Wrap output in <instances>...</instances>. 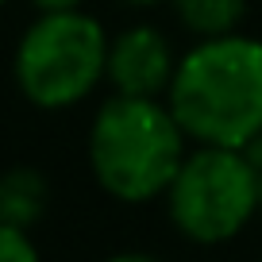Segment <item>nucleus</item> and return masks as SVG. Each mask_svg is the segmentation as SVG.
Segmentation results:
<instances>
[{"instance_id": "obj_1", "label": "nucleus", "mask_w": 262, "mask_h": 262, "mask_svg": "<svg viewBox=\"0 0 262 262\" xmlns=\"http://www.w3.org/2000/svg\"><path fill=\"white\" fill-rule=\"evenodd\" d=\"M166 104L189 143L243 150L262 135V39L231 31L181 50Z\"/></svg>"}, {"instance_id": "obj_2", "label": "nucleus", "mask_w": 262, "mask_h": 262, "mask_svg": "<svg viewBox=\"0 0 262 262\" xmlns=\"http://www.w3.org/2000/svg\"><path fill=\"white\" fill-rule=\"evenodd\" d=\"M189 147L193 143L166 97L108 93L85 131V162L93 181L120 205L162 201Z\"/></svg>"}, {"instance_id": "obj_3", "label": "nucleus", "mask_w": 262, "mask_h": 262, "mask_svg": "<svg viewBox=\"0 0 262 262\" xmlns=\"http://www.w3.org/2000/svg\"><path fill=\"white\" fill-rule=\"evenodd\" d=\"M108 27L93 12H35L12 50V81L39 112H70L108 85Z\"/></svg>"}, {"instance_id": "obj_4", "label": "nucleus", "mask_w": 262, "mask_h": 262, "mask_svg": "<svg viewBox=\"0 0 262 262\" xmlns=\"http://www.w3.org/2000/svg\"><path fill=\"white\" fill-rule=\"evenodd\" d=\"M166 216L193 247H224L239 239L262 212L254 170L235 147L193 143L166 189Z\"/></svg>"}, {"instance_id": "obj_5", "label": "nucleus", "mask_w": 262, "mask_h": 262, "mask_svg": "<svg viewBox=\"0 0 262 262\" xmlns=\"http://www.w3.org/2000/svg\"><path fill=\"white\" fill-rule=\"evenodd\" d=\"M181 50L170 31L150 19L127 24L108 42V89L127 97H166L178 74Z\"/></svg>"}, {"instance_id": "obj_6", "label": "nucleus", "mask_w": 262, "mask_h": 262, "mask_svg": "<svg viewBox=\"0 0 262 262\" xmlns=\"http://www.w3.org/2000/svg\"><path fill=\"white\" fill-rule=\"evenodd\" d=\"M50 181L39 166H8L0 170V224L31 231L47 216Z\"/></svg>"}, {"instance_id": "obj_7", "label": "nucleus", "mask_w": 262, "mask_h": 262, "mask_svg": "<svg viewBox=\"0 0 262 262\" xmlns=\"http://www.w3.org/2000/svg\"><path fill=\"white\" fill-rule=\"evenodd\" d=\"M170 12L193 39H220L247 24V0H170Z\"/></svg>"}, {"instance_id": "obj_8", "label": "nucleus", "mask_w": 262, "mask_h": 262, "mask_svg": "<svg viewBox=\"0 0 262 262\" xmlns=\"http://www.w3.org/2000/svg\"><path fill=\"white\" fill-rule=\"evenodd\" d=\"M0 262H42L31 231L12 228V224H0Z\"/></svg>"}, {"instance_id": "obj_9", "label": "nucleus", "mask_w": 262, "mask_h": 262, "mask_svg": "<svg viewBox=\"0 0 262 262\" xmlns=\"http://www.w3.org/2000/svg\"><path fill=\"white\" fill-rule=\"evenodd\" d=\"M243 155H247V162H251V170H254V181H258V196H262V135L247 143Z\"/></svg>"}, {"instance_id": "obj_10", "label": "nucleus", "mask_w": 262, "mask_h": 262, "mask_svg": "<svg viewBox=\"0 0 262 262\" xmlns=\"http://www.w3.org/2000/svg\"><path fill=\"white\" fill-rule=\"evenodd\" d=\"M35 12H74V8H85V0H27Z\"/></svg>"}, {"instance_id": "obj_11", "label": "nucleus", "mask_w": 262, "mask_h": 262, "mask_svg": "<svg viewBox=\"0 0 262 262\" xmlns=\"http://www.w3.org/2000/svg\"><path fill=\"white\" fill-rule=\"evenodd\" d=\"M104 262H162V258H158V254H150V251H135V247H131V251H116V254H108Z\"/></svg>"}, {"instance_id": "obj_12", "label": "nucleus", "mask_w": 262, "mask_h": 262, "mask_svg": "<svg viewBox=\"0 0 262 262\" xmlns=\"http://www.w3.org/2000/svg\"><path fill=\"white\" fill-rule=\"evenodd\" d=\"M123 8H158V4H170V0H116Z\"/></svg>"}, {"instance_id": "obj_13", "label": "nucleus", "mask_w": 262, "mask_h": 262, "mask_svg": "<svg viewBox=\"0 0 262 262\" xmlns=\"http://www.w3.org/2000/svg\"><path fill=\"white\" fill-rule=\"evenodd\" d=\"M8 4H12V0H0V12H4V8H8Z\"/></svg>"}]
</instances>
